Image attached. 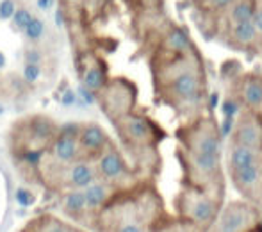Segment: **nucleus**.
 <instances>
[{
	"instance_id": "obj_1",
	"label": "nucleus",
	"mask_w": 262,
	"mask_h": 232,
	"mask_svg": "<svg viewBox=\"0 0 262 232\" xmlns=\"http://www.w3.org/2000/svg\"><path fill=\"white\" fill-rule=\"evenodd\" d=\"M177 205H179V215L186 222L202 229L212 227L221 211L220 198L209 195L207 191L193 189V187H187L180 193Z\"/></svg>"
},
{
	"instance_id": "obj_2",
	"label": "nucleus",
	"mask_w": 262,
	"mask_h": 232,
	"mask_svg": "<svg viewBox=\"0 0 262 232\" xmlns=\"http://www.w3.org/2000/svg\"><path fill=\"white\" fill-rule=\"evenodd\" d=\"M97 102L113 121L132 113L136 104V86L123 77L107 80V84L97 93Z\"/></svg>"
},
{
	"instance_id": "obj_3",
	"label": "nucleus",
	"mask_w": 262,
	"mask_h": 232,
	"mask_svg": "<svg viewBox=\"0 0 262 232\" xmlns=\"http://www.w3.org/2000/svg\"><path fill=\"white\" fill-rule=\"evenodd\" d=\"M114 127L118 129L121 141L130 149H148V146L156 145L159 139L156 123L143 115L130 113V115L114 121Z\"/></svg>"
},
{
	"instance_id": "obj_4",
	"label": "nucleus",
	"mask_w": 262,
	"mask_h": 232,
	"mask_svg": "<svg viewBox=\"0 0 262 232\" xmlns=\"http://www.w3.org/2000/svg\"><path fill=\"white\" fill-rule=\"evenodd\" d=\"M259 220L257 211L245 202H232L220 211L212 232H250Z\"/></svg>"
},
{
	"instance_id": "obj_5",
	"label": "nucleus",
	"mask_w": 262,
	"mask_h": 232,
	"mask_svg": "<svg viewBox=\"0 0 262 232\" xmlns=\"http://www.w3.org/2000/svg\"><path fill=\"white\" fill-rule=\"evenodd\" d=\"M95 168H97L98 179L114 186L116 189L127 187L132 177L123 156L118 152V149H114L113 143L95 159Z\"/></svg>"
},
{
	"instance_id": "obj_6",
	"label": "nucleus",
	"mask_w": 262,
	"mask_h": 232,
	"mask_svg": "<svg viewBox=\"0 0 262 232\" xmlns=\"http://www.w3.org/2000/svg\"><path fill=\"white\" fill-rule=\"evenodd\" d=\"M52 177L55 186L66 187L68 191L84 189L90 184H93L95 180H98L95 163L90 159H79L72 164H66V166H57L55 164Z\"/></svg>"
},
{
	"instance_id": "obj_7",
	"label": "nucleus",
	"mask_w": 262,
	"mask_h": 232,
	"mask_svg": "<svg viewBox=\"0 0 262 232\" xmlns=\"http://www.w3.org/2000/svg\"><path fill=\"white\" fill-rule=\"evenodd\" d=\"M186 164L187 175L193 179V189L205 191V187H209V184H212L220 174V156L214 154L187 152Z\"/></svg>"
},
{
	"instance_id": "obj_8",
	"label": "nucleus",
	"mask_w": 262,
	"mask_h": 232,
	"mask_svg": "<svg viewBox=\"0 0 262 232\" xmlns=\"http://www.w3.org/2000/svg\"><path fill=\"white\" fill-rule=\"evenodd\" d=\"M79 149L82 159H97L102 152L111 145L107 132L98 123H84L79 134Z\"/></svg>"
},
{
	"instance_id": "obj_9",
	"label": "nucleus",
	"mask_w": 262,
	"mask_h": 232,
	"mask_svg": "<svg viewBox=\"0 0 262 232\" xmlns=\"http://www.w3.org/2000/svg\"><path fill=\"white\" fill-rule=\"evenodd\" d=\"M187 152L196 154H214L220 156L221 150V138L217 134V129L214 125H198L189 131L186 136Z\"/></svg>"
},
{
	"instance_id": "obj_10",
	"label": "nucleus",
	"mask_w": 262,
	"mask_h": 232,
	"mask_svg": "<svg viewBox=\"0 0 262 232\" xmlns=\"http://www.w3.org/2000/svg\"><path fill=\"white\" fill-rule=\"evenodd\" d=\"M84 198H86L88 213H100L109 207L118 197V189L104 180H95L88 187H84Z\"/></svg>"
},
{
	"instance_id": "obj_11",
	"label": "nucleus",
	"mask_w": 262,
	"mask_h": 232,
	"mask_svg": "<svg viewBox=\"0 0 262 232\" xmlns=\"http://www.w3.org/2000/svg\"><path fill=\"white\" fill-rule=\"evenodd\" d=\"M169 90H171L173 97L179 98V100L194 102L202 95V80L194 73L182 72L173 77L171 84H169Z\"/></svg>"
},
{
	"instance_id": "obj_12",
	"label": "nucleus",
	"mask_w": 262,
	"mask_h": 232,
	"mask_svg": "<svg viewBox=\"0 0 262 232\" xmlns=\"http://www.w3.org/2000/svg\"><path fill=\"white\" fill-rule=\"evenodd\" d=\"M50 157H52L54 164L57 166H66L75 161L82 159L79 149V141L73 138H64V136H55L54 141L50 143Z\"/></svg>"
},
{
	"instance_id": "obj_13",
	"label": "nucleus",
	"mask_w": 262,
	"mask_h": 232,
	"mask_svg": "<svg viewBox=\"0 0 262 232\" xmlns=\"http://www.w3.org/2000/svg\"><path fill=\"white\" fill-rule=\"evenodd\" d=\"M27 134L36 149H43L50 145L57 136V125L47 116H32L27 120Z\"/></svg>"
},
{
	"instance_id": "obj_14",
	"label": "nucleus",
	"mask_w": 262,
	"mask_h": 232,
	"mask_svg": "<svg viewBox=\"0 0 262 232\" xmlns=\"http://www.w3.org/2000/svg\"><path fill=\"white\" fill-rule=\"evenodd\" d=\"M234 145L262 150V127L255 120L243 118L234 127Z\"/></svg>"
},
{
	"instance_id": "obj_15",
	"label": "nucleus",
	"mask_w": 262,
	"mask_h": 232,
	"mask_svg": "<svg viewBox=\"0 0 262 232\" xmlns=\"http://www.w3.org/2000/svg\"><path fill=\"white\" fill-rule=\"evenodd\" d=\"M234 180L235 189H239L245 195H255L262 189V164L259 166L243 168V170L230 172Z\"/></svg>"
},
{
	"instance_id": "obj_16",
	"label": "nucleus",
	"mask_w": 262,
	"mask_h": 232,
	"mask_svg": "<svg viewBox=\"0 0 262 232\" xmlns=\"http://www.w3.org/2000/svg\"><path fill=\"white\" fill-rule=\"evenodd\" d=\"M262 164V150L248 149V146L232 145L230 154H228V166L230 172L243 170V168L259 166Z\"/></svg>"
},
{
	"instance_id": "obj_17",
	"label": "nucleus",
	"mask_w": 262,
	"mask_h": 232,
	"mask_svg": "<svg viewBox=\"0 0 262 232\" xmlns=\"http://www.w3.org/2000/svg\"><path fill=\"white\" fill-rule=\"evenodd\" d=\"M107 80H109L107 79V72L104 66H100V65L86 66V70H84V73H82V86L86 88V90L93 91L95 95L105 86Z\"/></svg>"
},
{
	"instance_id": "obj_18",
	"label": "nucleus",
	"mask_w": 262,
	"mask_h": 232,
	"mask_svg": "<svg viewBox=\"0 0 262 232\" xmlns=\"http://www.w3.org/2000/svg\"><path fill=\"white\" fill-rule=\"evenodd\" d=\"M62 209L72 216H82L84 213H88L86 209V198H84L82 189H70L62 197Z\"/></svg>"
},
{
	"instance_id": "obj_19",
	"label": "nucleus",
	"mask_w": 262,
	"mask_h": 232,
	"mask_svg": "<svg viewBox=\"0 0 262 232\" xmlns=\"http://www.w3.org/2000/svg\"><path fill=\"white\" fill-rule=\"evenodd\" d=\"M241 95H243V100H245V104L248 106V108H252V109L262 108V80L255 79V77L246 79L245 84H243Z\"/></svg>"
},
{
	"instance_id": "obj_20",
	"label": "nucleus",
	"mask_w": 262,
	"mask_h": 232,
	"mask_svg": "<svg viewBox=\"0 0 262 232\" xmlns=\"http://www.w3.org/2000/svg\"><path fill=\"white\" fill-rule=\"evenodd\" d=\"M253 13H255V7L248 0H239L232 6L230 18L234 24H243V22H252Z\"/></svg>"
},
{
	"instance_id": "obj_21",
	"label": "nucleus",
	"mask_w": 262,
	"mask_h": 232,
	"mask_svg": "<svg viewBox=\"0 0 262 232\" xmlns=\"http://www.w3.org/2000/svg\"><path fill=\"white\" fill-rule=\"evenodd\" d=\"M232 36L235 38V41L243 43V45H248L253 39L257 38V29L252 22H243V24H234L232 29Z\"/></svg>"
},
{
	"instance_id": "obj_22",
	"label": "nucleus",
	"mask_w": 262,
	"mask_h": 232,
	"mask_svg": "<svg viewBox=\"0 0 262 232\" xmlns=\"http://www.w3.org/2000/svg\"><path fill=\"white\" fill-rule=\"evenodd\" d=\"M166 45L168 49L175 50V52H184L189 49V36L182 31V29H173L168 36H166Z\"/></svg>"
},
{
	"instance_id": "obj_23",
	"label": "nucleus",
	"mask_w": 262,
	"mask_h": 232,
	"mask_svg": "<svg viewBox=\"0 0 262 232\" xmlns=\"http://www.w3.org/2000/svg\"><path fill=\"white\" fill-rule=\"evenodd\" d=\"M36 232H79V230H77L75 227L68 225L66 222H62V220L49 216V218H43L41 222H39Z\"/></svg>"
},
{
	"instance_id": "obj_24",
	"label": "nucleus",
	"mask_w": 262,
	"mask_h": 232,
	"mask_svg": "<svg viewBox=\"0 0 262 232\" xmlns=\"http://www.w3.org/2000/svg\"><path fill=\"white\" fill-rule=\"evenodd\" d=\"M45 32H47L45 22H43L41 18H32L31 24L25 27L24 34L31 43H36V41H39L43 36H45Z\"/></svg>"
},
{
	"instance_id": "obj_25",
	"label": "nucleus",
	"mask_w": 262,
	"mask_h": 232,
	"mask_svg": "<svg viewBox=\"0 0 262 232\" xmlns=\"http://www.w3.org/2000/svg\"><path fill=\"white\" fill-rule=\"evenodd\" d=\"M21 161H24L27 166L31 168H38L41 166L43 157H45V150L43 149H36V146H27V149L21 150Z\"/></svg>"
},
{
	"instance_id": "obj_26",
	"label": "nucleus",
	"mask_w": 262,
	"mask_h": 232,
	"mask_svg": "<svg viewBox=\"0 0 262 232\" xmlns=\"http://www.w3.org/2000/svg\"><path fill=\"white\" fill-rule=\"evenodd\" d=\"M32 13L29 9H25V7H20V9H16L14 11V14H13V18H11V24H13V29L14 31H20V32H24L25 31V27H27L29 24H31V20H32Z\"/></svg>"
},
{
	"instance_id": "obj_27",
	"label": "nucleus",
	"mask_w": 262,
	"mask_h": 232,
	"mask_svg": "<svg viewBox=\"0 0 262 232\" xmlns=\"http://www.w3.org/2000/svg\"><path fill=\"white\" fill-rule=\"evenodd\" d=\"M80 129H82V123H77V121H66V123H62L57 127V136L79 139Z\"/></svg>"
},
{
	"instance_id": "obj_28",
	"label": "nucleus",
	"mask_w": 262,
	"mask_h": 232,
	"mask_svg": "<svg viewBox=\"0 0 262 232\" xmlns=\"http://www.w3.org/2000/svg\"><path fill=\"white\" fill-rule=\"evenodd\" d=\"M41 72L43 70L39 65H27V62H25L21 75H24V80L27 84H36L39 79H41Z\"/></svg>"
},
{
	"instance_id": "obj_29",
	"label": "nucleus",
	"mask_w": 262,
	"mask_h": 232,
	"mask_svg": "<svg viewBox=\"0 0 262 232\" xmlns=\"http://www.w3.org/2000/svg\"><path fill=\"white\" fill-rule=\"evenodd\" d=\"M14 200H16V204L20 205V207H31V205L34 204L36 197L27 187H18V189L14 191Z\"/></svg>"
},
{
	"instance_id": "obj_30",
	"label": "nucleus",
	"mask_w": 262,
	"mask_h": 232,
	"mask_svg": "<svg viewBox=\"0 0 262 232\" xmlns=\"http://www.w3.org/2000/svg\"><path fill=\"white\" fill-rule=\"evenodd\" d=\"M220 109L223 118H235L239 113V102L234 100V98H227V100L221 102Z\"/></svg>"
},
{
	"instance_id": "obj_31",
	"label": "nucleus",
	"mask_w": 262,
	"mask_h": 232,
	"mask_svg": "<svg viewBox=\"0 0 262 232\" xmlns=\"http://www.w3.org/2000/svg\"><path fill=\"white\" fill-rule=\"evenodd\" d=\"M16 11V2L14 0H2L0 2V20H11Z\"/></svg>"
},
{
	"instance_id": "obj_32",
	"label": "nucleus",
	"mask_w": 262,
	"mask_h": 232,
	"mask_svg": "<svg viewBox=\"0 0 262 232\" xmlns=\"http://www.w3.org/2000/svg\"><path fill=\"white\" fill-rule=\"evenodd\" d=\"M24 59H25V62L27 65H39L41 66V61H43V54H41V50L39 49H27L24 52Z\"/></svg>"
},
{
	"instance_id": "obj_33",
	"label": "nucleus",
	"mask_w": 262,
	"mask_h": 232,
	"mask_svg": "<svg viewBox=\"0 0 262 232\" xmlns=\"http://www.w3.org/2000/svg\"><path fill=\"white\" fill-rule=\"evenodd\" d=\"M234 127H235V118H223L220 129H217L220 138H227V136H230L232 132H234Z\"/></svg>"
},
{
	"instance_id": "obj_34",
	"label": "nucleus",
	"mask_w": 262,
	"mask_h": 232,
	"mask_svg": "<svg viewBox=\"0 0 262 232\" xmlns=\"http://www.w3.org/2000/svg\"><path fill=\"white\" fill-rule=\"evenodd\" d=\"M61 104L64 106V108H73V106L77 104V93L73 90H66L64 93H62L61 97Z\"/></svg>"
},
{
	"instance_id": "obj_35",
	"label": "nucleus",
	"mask_w": 262,
	"mask_h": 232,
	"mask_svg": "<svg viewBox=\"0 0 262 232\" xmlns=\"http://www.w3.org/2000/svg\"><path fill=\"white\" fill-rule=\"evenodd\" d=\"M64 24H66V11L62 7H57V11H55V25L62 27Z\"/></svg>"
},
{
	"instance_id": "obj_36",
	"label": "nucleus",
	"mask_w": 262,
	"mask_h": 232,
	"mask_svg": "<svg viewBox=\"0 0 262 232\" xmlns=\"http://www.w3.org/2000/svg\"><path fill=\"white\" fill-rule=\"evenodd\" d=\"M252 24L255 25L257 31H260V32H262V9H259V11H255V13H253Z\"/></svg>"
},
{
	"instance_id": "obj_37",
	"label": "nucleus",
	"mask_w": 262,
	"mask_h": 232,
	"mask_svg": "<svg viewBox=\"0 0 262 232\" xmlns=\"http://www.w3.org/2000/svg\"><path fill=\"white\" fill-rule=\"evenodd\" d=\"M52 4H54V0H38V7L41 11L50 9V7H52Z\"/></svg>"
},
{
	"instance_id": "obj_38",
	"label": "nucleus",
	"mask_w": 262,
	"mask_h": 232,
	"mask_svg": "<svg viewBox=\"0 0 262 232\" xmlns=\"http://www.w3.org/2000/svg\"><path fill=\"white\" fill-rule=\"evenodd\" d=\"M232 2H234V0H210V4H212L214 7H227V6H230Z\"/></svg>"
},
{
	"instance_id": "obj_39",
	"label": "nucleus",
	"mask_w": 262,
	"mask_h": 232,
	"mask_svg": "<svg viewBox=\"0 0 262 232\" xmlns=\"http://www.w3.org/2000/svg\"><path fill=\"white\" fill-rule=\"evenodd\" d=\"M217 100H220V97H217V93H212V95H210V98H209V106H210V109L217 108Z\"/></svg>"
},
{
	"instance_id": "obj_40",
	"label": "nucleus",
	"mask_w": 262,
	"mask_h": 232,
	"mask_svg": "<svg viewBox=\"0 0 262 232\" xmlns=\"http://www.w3.org/2000/svg\"><path fill=\"white\" fill-rule=\"evenodd\" d=\"M253 232H262V218L257 220V223L253 225Z\"/></svg>"
},
{
	"instance_id": "obj_41",
	"label": "nucleus",
	"mask_w": 262,
	"mask_h": 232,
	"mask_svg": "<svg viewBox=\"0 0 262 232\" xmlns=\"http://www.w3.org/2000/svg\"><path fill=\"white\" fill-rule=\"evenodd\" d=\"M4 68H6V56L0 52V70H4Z\"/></svg>"
},
{
	"instance_id": "obj_42",
	"label": "nucleus",
	"mask_w": 262,
	"mask_h": 232,
	"mask_svg": "<svg viewBox=\"0 0 262 232\" xmlns=\"http://www.w3.org/2000/svg\"><path fill=\"white\" fill-rule=\"evenodd\" d=\"M66 4H79V2H82V0H64Z\"/></svg>"
},
{
	"instance_id": "obj_43",
	"label": "nucleus",
	"mask_w": 262,
	"mask_h": 232,
	"mask_svg": "<svg viewBox=\"0 0 262 232\" xmlns=\"http://www.w3.org/2000/svg\"><path fill=\"white\" fill-rule=\"evenodd\" d=\"M4 111H6V109H4V106H2V104H0V116H2V115H4Z\"/></svg>"
}]
</instances>
